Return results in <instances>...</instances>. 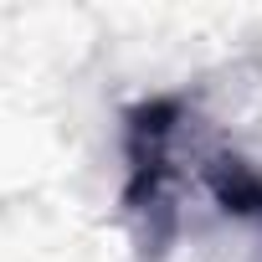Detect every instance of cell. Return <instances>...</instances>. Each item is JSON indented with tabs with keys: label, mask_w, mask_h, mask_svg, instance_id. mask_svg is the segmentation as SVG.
<instances>
[{
	"label": "cell",
	"mask_w": 262,
	"mask_h": 262,
	"mask_svg": "<svg viewBox=\"0 0 262 262\" xmlns=\"http://www.w3.org/2000/svg\"><path fill=\"white\" fill-rule=\"evenodd\" d=\"M195 108L185 93H149L123 108V226L144 262L170 257L180 236V190H185V139Z\"/></svg>",
	"instance_id": "obj_1"
},
{
	"label": "cell",
	"mask_w": 262,
	"mask_h": 262,
	"mask_svg": "<svg viewBox=\"0 0 262 262\" xmlns=\"http://www.w3.org/2000/svg\"><path fill=\"white\" fill-rule=\"evenodd\" d=\"M201 185L211 201L236 216V221H262V165H252L236 149H211L201 155Z\"/></svg>",
	"instance_id": "obj_2"
}]
</instances>
